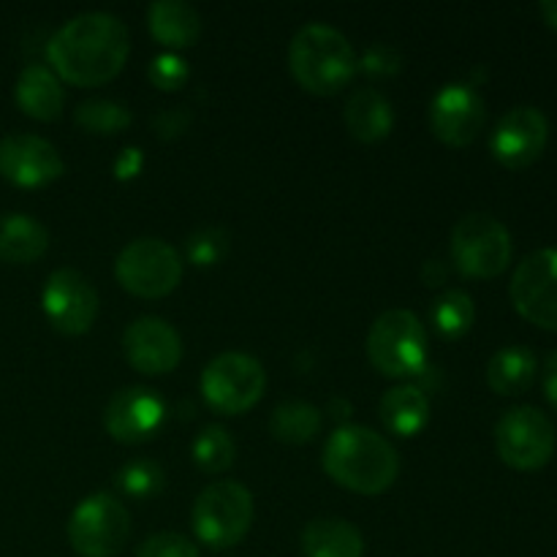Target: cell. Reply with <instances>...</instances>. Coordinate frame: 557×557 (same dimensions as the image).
Masks as SVG:
<instances>
[{"instance_id":"6da1fadb","label":"cell","mask_w":557,"mask_h":557,"mask_svg":"<svg viewBox=\"0 0 557 557\" xmlns=\"http://www.w3.org/2000/svg\"><path fill=\"white\" fill-rule=\"evenodd\" d=\"M128 27L109 11H85L65 22L49 38L52 69L74 85H101L128 60Z\"/></svg>"},{"instance_id":"7a4b0ae2","label":"cell","mask_w":557,"mask_h":557,"mask_svg":"<svg viewBox=\"0 0 557 557\" xmlns=\"http://www.w3.org/2000/svg\"><path fill=\"white\" fill-rule=\"evenodd\" d=\"M324 468L337 484L354 493L379 495L395 484L400 457L392 441L364 424H343L326 438Z\"/></svg>"},{"instance_id":"3957f363","label":"cell","mask_w":557,"mask_h":557,"mask_svg":"<svg viewBox=\"0 0 557 557\" xmlns=\"http://www.w3.org/2000/svg\"><path fill=\"white\" fill-rule=\"evenodd\" d=\"M288 65L305 90L332 96L351 82L359 60L346 33L326 22H308L294 33Z\"/></svg>"},{"instance_id":"277c9868","label":"cell","mask_w":557,"mask_h":557,"mask_svg":"<svg viewBox=\"0 0 557 557\" xmlns=\"http://www.w3.org/2000/svg\"><path fill=\"white\" fill-rule=\"evenodd\" d=\"M194 531L212 549L234 547L253 522V495L245 484L223 479L207 484L194 504Z\"/></svg>"},{"instance_id":"5b68a950","label":"cell","mask_w":557,"mask_h":557,"mask_svg":"<svg viewBox=\"0 0 557 557\" xmlns=\"http://www.w3.org/2000/svg\"><path fill=\"white\" fill-rule=\"evenodd\" d=\"M368 357L384 375L419 373L428 362V332L417 313L384 310L368 332Z\"/></svg>"},{"instance_id":"8992f818","label":"cell","mask_w":557,"mask_h":557,"mask_svg":"<svg viewBox=\"0 0 557 557\" xmlns=\"http://www.w3.org/2000/svg\"><path fill=\"white\" fill-rule=\"evenodd\" d=\"M451 259L468 277H495L511 261V234L490 212H468L451 228Z\"/></svg>"},{"instance_id":"52a82bcc","label":"cell","mask_w":557,"mask_h":557,"mask_svg":"<svg viewBox=\"0 0 557 557\" xmlns=\"http://www.w3.org/2000/svg\"><path fill=\"white\" fill-rule=\"evenodd\" d=\"M128 509L109 493L87 495L69 520V542L82 557H114L128 542Z\"/></svg>"},{"instance_id":"ba28073f","label":"cell","mask_w":557,"mask_h":557,"mask_svg":"<svg viewBox=\"0 0 557 557\" xmlns=\"http://www.w3.org/2000/svg\"><path fill=\"white\" fill-rule=\"evenodd\" d=\"M114 272L123 288L139 297H163L183 281L177 248L161 237H136L120 250Z\"/></svg>"},{"instance_id":"9c48e42d","label":"cell","mask_w":557,"mask_h":557,"mask_svg":"<svg viewBox=\"0 0 557 557\" xmlns=\"http://www.w3.org/2000/svg\"><path fill=\"white\" fill-rule=\"evenodd\" d=\"M555 424L533 406L509 408L495 424V449L517 471L544 468L555 455Z\"/></svg>"},{"instance_id":"30bf717a","label":"cell","mask_w":557,"mask_h":557,"mask_svg":"<svg viewBox=\"0 0 557 557\" xmlns=\"http://www.w3.org/2000/svg\"><path fill=\"white\" fill-rule=\"evenodd\" d=\"M264 364L243 351H223L201 373V392L221 413H243L264 395Z\"/></svg>"},{"instance_id":"8fae6325","label":"cell","mask_w":557,"mask_h":557,"mask_svg":"<svg viewBox=\"0 0 557 557\" xmlns=\"http://www.w3.org/2000/svg\"><path fill=\"white\" fill-rule=\"evenodd\" d=\"M509 294L522 319L557 332V248L525 256L511 275Z\"/></svg>"},{"instance_id":"7c38bea8","label":"cell","mask_w":557,"mask_h":557,"mask_svg":"<svg viewBox=\"0 0 557 557\" xmlns=\"http://www.w3.org/2000/svg\"><path fill=\"white\" fill-rule=\"evenodd\" d=\"M98 292L79 270H54L41 292V308L54 330L82 335L98 315Z\"/></svg>"},{"instance_id":"4fadbf2b","label":"cell","mask_w":557,"mask_h":557,"mask_svg":"<svg viewBox=\"0 0 557 557\" xmlns=\"http://www.w3.org/2000/svg\"><path fill=\"white\" fill-rule=\"evenodd\" d=\"M487 107L479 90L466 82H449L430 101V125L435 136L451 147H466L482 134Z\"/></svg>"},{"instance_id":"5bb4252c","label":"cell","mask_w":557,"mask_h":557,"mask_svg":"<svg viewBox=\"0 0 557 557\" xmlns=\"http://www.w3.org/2000/svg\"><path fill=\"white\" fill-rule=\"evenodd\" d=\"M58 147L36 134H9L0 139V174L20 188H38L63 174Z\"/></svg>"},{"instance_id":"9a60e30c","label":"cell","mask_w":557,"mask_h":557,"mask_svg":"<svg viewBox=\"0 0 557 557\" xmlns=\"http://www.w3.org/2000/svg\"><path fill=\"white\" fill-rule=\"evenodd\" d=\"M549 139V123L542 109L515 107L498 120L490 147L493 156L509 169H525L544 152Z\"/></svg>"},{"instance_id":"2e32d148","label":"cell","mask_w":557,"mask_h":557,"mask_svg":"<svg viewBox=\"0 0 557 557\" xmlns=\"http://www.w3.org/2000/svg\"><path fill=\"white\" fill-rule=\"evenodd\" d=\"M123 354L139 373L158 375L177 368L183 357V341L169 321L158 315H141L123 332Z\"/></svg>"},{"instance_id":"e0dca14e","label":"cell","mask_w":557,"mask_h":557,"mask_svg":"<svg viewBox=\"0 0 557 557\" xmlns=\"http://www.w3.org/2000/svg\"><path fill=\"white\" fill-rule=\"evenodd\" d=\"M163 422V400L147 386H125L109 397L103 408V424L109 435L125 444L150 438Z\"/></svg>"},{"instance_id":"ac0fdd59","label":"cell","mask_w":557,"mask_h":557,"mask_svg":"<svg viewBox=\"0 0 557 557\" xmlns=\"http://www.w3.org/2000/svg\"><path fill=\"white\" fill-rule=\"evenodd\" d=\"M14 98L25 114L36 120L60 117L65 103L63 85L49 65L30 63L20 71L14 85Z\"/></svg>"},{"instance_id":"d6986e66","label":"cell","mask_w":557,"mask_h":557,"mask_svg":"<svg viewBox=\"0 0 557 557\" xmlns=\"http://www.w3.org/2000/svg\"><path fill=\"white\" fill-rule=\"evenodd\" d=\"M305 557H362L364 539L343 517H315L302 528Z\"/></svg>"},{"instance_id":"ffe728a7","label":"cell","mask_w":557,"mask_h":557,"mask_svg":"<svg viewBox=\"0 0 557 557\" xmlns=\"http://www.w3.org/2000/svg\"><path fill=\"white\" fill-rule=\"evenodd\" d=\"M346 128L357 136L359 141L384 139L395 123V109L392 101L375 87H359L348 96L346 109H343Z\"/></svg>"},{"instance_id":"44dd1931","label":"cell","mask_w":557,"mask_h":557,"mask_svg":"<svg viewBox=\"0 0 557 557\" xmlns=\"http://www.w3.org/2000/svg\"><path fill=\"white\" fill-rule=\"evenodd\" d=\"M49 232L38 218L27 212H3L0 215V261L27 264L47 253Z\"/></svg>"},{"instance_id":"7402d4cb","label":"cell","mask_w":557,"mask_h":557,"mask_svg":"<svg viewBox=\"0 0 557 557\" xmlns=\"http://www.w3.org/2000/svg\"><path fill=\"white\" fill-rule=\"evenodd\" d=\"M147 25L152 36L166 47H188L199 38L201 16L185 0H156L147 9Z\"/></svg>"},{"instance_id":"603a6c76","label":"cell","mask_w":557,"mask_h":557,"mask_svg":"<svg viewBox=\"0 0 557 557\" xmlns=\"http://www.w3.org/2000/svg\"><path fill=\"white\" fill-rule=\"evenodd\" d=\"M536 354L528 346H504L487 362V384L498 395H522L536 381Z\"/></svg>"},{"instance_id":"cb8c5ba5","label":"cell","mask_w":557,"mask_h":557,"mask_svg":"<svg viewBox=\"0 0 557 557\" xmlns=\"http://www.w3.org/2000/svg\"><path fill=\"white\" fill-rule=\"evenodd\" d=\"M381 419L397 435H417L430 419V400L419 386H392L381 397Z\"/></svg>"},{"instance_id":"d4e9b609","label":"cell","mask_w":557,"mask_h":557,"mask_svg":"<svg viewBox=\"0 0 557 557\" xmlns=\"http://www.w3.org/2000/svg\"><path fill=\"white\" fill-rule=\"evenodd\" d=\"M319 428L321 411L305 400H283L270 419L272 435L286 444H305L319 433Z\"/></svg>"},{"instance_id":"484cf974","label":"cell","mask_w":557,"mask_h":557,"mask_svg":"<svg viewBox=\"0 0 557 557\" xmlns=\"http://www.w3.org/2000/svg\"><path fill=\"white\" fill-rule=\"evenodd\" d=\"M473 319H476L473 299L460 288H449V292L438 294L433 308H430V321L444 337L466 335L473 326Z\"/></svg>"},{"instance_id":"4316f807","label":"cell","mask_w":557,"mask_h":557,"mask_svg":"<svg viewBox=\"0 0 557 557\" xmlns=\"http://www.w3.org/2000/svg\"><path fill=\"white\" fill-rule=\"evenodd\" d=\"M190 451H194L196 466L205 468L207 473H221L226 471V468H232L237 446H234L226 428H221V424H207V428H201V433L194 438Z\"/></svg>"},{"instance_id":"83f0119b","label":"cell","mask_w":557,"mask_h":557,"mask_svg":"<svg viewBox=\"0 0 557 557\" xmlns=\"http://www.w3.org/2000/svg\"><path fill=\"white\" fill-rule=\"evenodd\" d=\"M76 123L92 134H114L131 123V112L112 98H87L76 107Z\"/></svg>"},{"instance_id":"f1b7e54d","label":"cell","mask_w":557,"mask_h":557,"mask_svg":"<svg viewBox=\"0 0 557 557\" xmlns=\"http://www.w3.org/2000/svg\"><path fill=\"white\" fill-rule=\"evenodd\" d=\"M117 484L131 498H150L163 487V471L152 460L125 462L117 473Z\"/></svg>"},{"instance_id":"f546056e","label":"cell","mask_w":557,"mask_h":557,"mask_svg":"<svg viewBox=\"0 0 557 557\" xmlns=\"http://www.w3.org/2000/svg\"><path fill=\"white\" fill-rule=\"evenodd\" d=\"M136 557H199V549L183 533L161 531L141 542Z\"/></svg>"},{"instance_id":"4dcf8cb0","label":"cell","mask_w":557,"mask_h":557,"mask_svg":"<svg viewBox=\"0 0 557 557\" xmlns=\"http://www.w3.org/2000/svg\"><path fill=\"white\" fill-rule=\"evenodd\" d=\"M150 79L161 90H174V87H180L188 79V65H185V60L180 54L163 52L158 58H152Z\"/></svg>"},{"instance_id":"1f68e13d","label":"cell","mask_w":557,"mask_h":557,"mask_svg":"<svg viewBox=\"0 0 557 557\" xmlns=\"http://www.w3.org/2000/svg\"><path fill=\"white\" fill-rule=\"evenodd\" d=\"M188 253L196 264H215L226 253V234L218 228H205L188 237Z\"/></svg>"},{"instance_id":"d6a6232c","label":"cell","mask_w":557,"mask_h":557,"mask_svg":"<svg viewBox=\"0 0 557 557\" xmlns=\"http://www.w3.org/2000/svg\"><path fill=\"white\" fill-rule=\"evenodd\" d=\"M397 65H400V58L386 44H373L362 58V69L370 74H392L397 71Z\"/></svg>"},{"instance_id":"836d02e7","label":"cell","mask_w":557,"mask_h":557,"mask_svg":"<svg viewBox=\"0 0 557 557\" xmlns=\"http://www.w3.org/2000/svg\"><path fill=\"white\" fill-rule=\"evenodd\" d=\"M544 395H547V400L553 403L557 411V348L549 354L547 364H544Z\"/></svg>"},{"instance_id":"e575fe53","label":"cell","mask_w":557,"mask_h":557,"mask_svg":"<svg viewBox=\"0 0 557 557\" xmlns=\"http://www.w3.org/2000/svg\"><path fill=\"white\" fill-rule=\"evenodd\" d=\"M539 11H542L544 22H547V25H553L557 30V0H544V3L539 5Z\"/></svg>"}]
</instances>
